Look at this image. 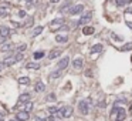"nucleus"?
Masks as SVG:
<instances>
[{
	"mask_svg": "<svg viewBox=\"0 0 132 121\" xmlns=\"http://www.w3.org/2000/svg\"><path fill=\"white\" fill-rule=\"evenodd\" d=\"M73 113H74V108L71 106H65V107H63V108H60L58 110V117H61V118H70L71 115H73Z\"/></svg>",
	"mask_w": 132,
	"mask_h": 121,
	"instance_id": "f257e3e1",
	"label": "nucleus"
},
{
	"mask_svg": "<svg viewBox=\"0 0 132 121\" xmlns=\"http://www.w3.org/2000/svg\"><path fill=\"white\" fill-rule=\"evenodd\" d=\"M91 19H92V13H91V12L84 13V14H83V17H81V19L78 20V23H75V27H77V26H85L87 23H89V22H91Z\"/></svg>",
	"mask_w": 132,
	"mask_h": 121,
	"instance_id": "f03ea898",
	"label": "nucleus"
},
{
	"mask_svg": "<svg viewBox=\"0 0 132 121\" xmlns=\"http://www.w3.org/2000/svg\"><path fill=\"white\" fill-rule=\"evenodd\" d=\"M78 110H80V113L83 115H87L88 114V111H89V104H88V101L87 100H81L80 103H78Z\"/></svg>",
	"mask_w": 132,
	"mask_h": 121,
	"instance_id": "7ed1b4c3",
	"label": "nucleus"
},
{
	"mask_svg": "<svg viewBox=\"0 0 132 121\" xmlns=\"http://www.w3.org/2000/svg\"><path fill=\"white\" fill-rule=\"evenodd\" d=\"M83 10H84V6H83V4H75V6H73L70 10H68V14H71V16L80 14Z\"/></svg>",
	"mask_w": 132,
	"mask_h": 121,
	"instance_id": "20e7f679",
	"label": "nucleus"
},
{
	"mask_svg": "<svg viewBox=\"0 0 132 121\" xmlns=\"http://www.w3.org/2000/svg\"><path fill=\"white\" fill-rule=\"evenodd\" d=\"M68 63H70V57L68 56L63 57V59L58 61V64H57V68H58V70H64V68H67Z\"/></svg>",
	"mask_w": 132,
	"mask_h": 121,
	"instance_id": "39448f33",
	"label": "nucleus"
},
{
	"mask_svg": "<svg viewBox=\"0 0 132 121\" xmlns=\"http://www.w3.org/2000/svg\"><path fill=\"white\" fill-rule=\"evenodd\" d=\"M28 113H26V111H18L17 114H16V120L17 121H27L28 120Z\"/></svg>",
	"mask_w": 132,
	"mask_h": 121,
	"instance_id": "423d86ee",
	"label": "nucleus"
},
{
	"mask_svg": "<svg viewBox=\"0 0 132 121\" xmlns=\"http://www.w3.org/2000/svg\"><path fill=\"white\" fill-rule=\"evenodd\" d=\"M0 36L7 39L10 36V29L7 27V26H0Z\"/></svg>",
	"mask_w": 132,
	"mask_h": 121,
	"instance_id": "0eeeda50",
	"label": "nucleus"
},
{
	"mask_svg": "<svg viewBox=\"0 0 132 121\" xmlns=\"http://www.w3.org/2000/svg\"><path fill=\"white\" fill-rule=\"evenodd\" d=\"M30 98H31L30 93H23L18 96V103H30Z\"/></svg>",
	"mask_w": 132,
	"mask_h": 121,
	"instance_id": "6e6552de",
	"label": "nucleus"
},
{
	"mask_svg": "<svg viewBox=\"0 0 132 121\" xmlns=\"http://www.w3.org/2000/svg\"><path fill=\"white\" fill-rule=\"evenodd\" d=\"M58 56H61V50H58V49H54V50H51V51H50V54H48V59H50V60H54V59H57Z\"/></svg>",
	"mask_w": 132,
	"mask_h": 121,
	"instance_id": "1a4fd4ad",
	"label": "nucleus"
},
{
	"mask_svg": "<svg viewBox=\"0 0 132 121\" xmlns=\"http://www.w3.org/2000/svg\"><path fill=\"white\" fill-rule=\"evenodd\" d=\"M16 63H17V61H16V59H14V56H9V57H6V59H4L3 60V64L4 66H7V67H9V66H13V64H16Z\"/></svg>",
	"mask_w": 132,
	"mask_h": 121,
	"instance_id": "9d476101",
	"label": "nucleus"
},
{
	"mask_svg": "<svg viewBox=\"0 0 132 121\" xmlns=\"http://www.w3.org/2000/svg\"><path fill=\"white\" fill-rule=\"evenodd\" d=\"M26 68H33V70H38V68H41V66H40V63H37V61H30V63H27L26 64Z\"/></svg>",
	"mask_w": 132,
	"mask_h": 121,
	"instance_id": "9b49d317",
	"label": "nucleus"
},
{
	"mask_svg": "<svg viewBox=\"0 0 132 121\" xmlns=\"http://www.w3.org/2000/svg\"><path fill=\"white\" fill-rule=\"evenodd\" d=\"M83 66H84L83 59H74V61H73V67H74V68L80 70V68H83Z\"/></svg>",
	"mask_w": 132,
	"mask_h": 121,
	"instance_id": "f8f14e48",
	"label": "nucleus"
},
{
	"mask_svg": "<svg viewBox=\"0 0 132 121\" xmlns=\"http://www.w3.org/2000/svg\"><path fill=\"white\" fill-rule=\"evenodd\" d=\"M34 90H36L37 93H41V91H44V90H46V84H44V83H41V81H37V83H36V86H34Z\"/></svg>",
	"mask_w": 132,
	"mask_h": 121,
	"instance_id": "ddd939ff",
	"label": "nucleus"
},
{
	"mask_svg": "<svg viewBox=\"0 0 132 121\" xmlns=\"http://www.w3.org/2000/svg\"><path fill=\"white\" fill-rule=\"evenodd\" d=\"M63 76V70H55V71H53L51 74H50V80H55V78H60Z\"/></svg>",
	"mask_w": 132,
	"mask_h": 121,
	"instance_id": "4468645a",
	"label": "nucleus"
},
{
	"mask_svg": "<svg viewBox=\"0 0 132 121\" xmlns=\"http://www.w3.org/2000/svg\"><path fill=\"white\" fill-rule=\"evenodd\" d=\"M94 31H95V29L91 27V26H85V27L83 29V33L85 34V36H91V34H94Z\"/></svg>",
	"mask_w": 132,
	"mask_h": 121,
	"instance_id": "2eb2a0df",
	"label": "nucleus"
},
{
	"mask_svg": "<svg viewBox=\"0 0 132 121\" xmlns=\"http://www.w3.org/2000/svg\"><path fill=\"white\" fill-rule=\"evenodd\" d=\"M55 41H57V43H67L68 37L67 36H63V34H57V36H55Z\"/></svg>",
	"mask_w": 132,
	"mask_h": 121,
	"instance_id": "dca6fc26",
	"label": "nucleus"
},
{
	"mask_svg": "<svg viewBox=\"0 0 132 121\" xmlns=\"http://www.w3.org/2000/svg\"><path fill=\"white\" fill-rule=\"evenodd\" d=\"M101 50H102V46H101V44H95V46H92L91 49H89V53H91V54H94V53H99Z\"/></svg>",
	"mask_w": 132,
	"mask_h": 121,
	"instance_id": "f3484780",
	"label": "nucleus"
},
{
	"mask_svg": "<svg viewBox=\"0 0 132 121\" xmlns=\"http://www.w3.org/2000/svg\"><path fill=\"white\" fill-rule=\"evenodd\" d=\"M7 10H9V6H7L6 3L0 4V16H6L7 14Z\"/></svg>",
	"mask_w": 132,
	"mask_h": 121,
	"instance_id": "a211bd4d",
	"label": "nucleus"
},
{
	"mask_svg": "<svg viewBox=\"0 0 132 121\" xmlns=\"http://www.w3.org/2000/svg\"><path fill=\"white\" fill-rule=\"evenodd\" d=\"M125 117H126V111L124 108H119V110H118V120L124 121V120H125Z\"/></svg>",
	"mask_w": 132,
	"mask_h": 121,
	"instance_id": "6ab92c4d",
	"label": "nucleus"
},
{
	"mask_svg": "<svg viewBox=\"0 0 132 121\" xmlns=\"http://www.w3.org/2000/svg\"><path fill=\"white\" fill-rule=\"evenodd\" d=\"M43 30H44V27H43V26H38V27H36V29L33 30L31 36H33V37H36V36H38L40 33H43Z\"/></svg>",
	"mask_w": 132,
	"mask_h": 121,
	"instance_id": "aec40b11",
	"label": "nucleus"
},
{
	"mask_svg": "<svg viewBox=\"0 0 132 121\" xmlns=\"http://www.w3.org/2000/svg\"><path fill=\"white\" fill-rule=\"evenodd\" d=\"M44 56H46V53H44L43 50H41V51H36V53L33 54V57H34L36 60H40V59H43Z\"/></svg>",
	"mask_w": 132,
	"mask_h": 121,
	"instance_id": "412c9836",
	"label": "nucleus"
},
{
	"mask_svg": "<svg viewBox=\"0 0 132 121\" xmlns=\"http://www.w3.org/2000/svg\"><path fill=\"white\" fill-rule=\"evenodd\" d=\"M12 47H13L12 43H4V44H2V46H0V50H2V51H6V50H10Z\"/></svg>",
	"mask_w": 132,
	"mask_h": 121,
	"instance_id": "4be33fe9",
	"label": "nucleus"
},
{
	"mask_svg": "<svg viewBox=\"0 0 132 121\" xmlns=\"http://www.w3.org/2000/svg\"><path fill=\"white\" fill-rule=\"evenodd\" d=\"M61 23H64V19H54L51 20V27L53 26H60Z\"/></svg>",
	"mask_w": 132,
	"mask_h": 121,
	"instance_id": "5701e85b",
	"label": "nucleus"
},
{
	"mask_svg": "<svg viewBox=\"0 0 132 121\" xmlns=\"http://www.w3.org/2000/svg\"><path fill=\"white\" fill-rule=\"evenodd\" d=\"M119 50L121 51H129V50H132V43H126L125 46H122Z\"/></svg>",
	"mask_w": 132,
	"mask_h": 121,
	"instance_id": "b1692460",
	"label": "nucleus"
},
{
	"mask_svg": "<svg viewBox=\"0 0 132 121\" xmlns=\"http://www.w3.org/2000/svg\"><path fill=\"white\" fill-rule=\"evenodd\" d=\"M18 83L20 84H30V78L28 77H20L18 78Z\"/></svg>",
	"mask_w": 132,
	"mask_h": 121,
	"instance_id": "393cba45",
	"label": "nucleus"
},
{
	"mask_svg": "<svg viewBox=\"0 0 132 121\" xmlns=\"http://www.w3.org/2000/svg\"><path fill=\"white\" fill-rule=\"evenodd\" d=\"M31 110H33V103H26V107H24V111L26 113H30Z\"/></svg>",
	"mask_w": 132,
	"mask_h": 121,
	"instance_id": "a878e982",
	"label": "nucleus"
},
{
	"mask_svg": "<svg viewBox=\"0 0 132 121\" xmlns=\"http://www.w3.org/2000/svg\"><path fill=\"white\" fill-rule=\"evenodd\" d=\"M48 113L50 114H58V108H57V107H48Z\"/></svg>",
	"mask_w": 132,
	"mask_h": 121,
	"instance_id": "bb28decb",
	"label": "nucleus"
},
{
	"mask_svg": "<svg viewBox=\"0 0 132 121\" xmlns=\"http://www.w3.org/2000/svg\"><path fill=\"white\" fill-rule=\"evenodd\" d=\"M55 98H57V97H55V94L54 93H51V94H48V96H47V101H55Z\"/></svg>",
	"mask_w": 132,
	"mask_h": 121,
	"instance_id": "cd10ccee",
	"label": "nucleus"
},
{
	"mask_svg": "<svg viewBox=\"0 0 132 121\" xmlns=\"http://www.w3.org/2000/svg\"><path fill=\"white\" fill-rule=\"evenodd\" d=\"M14 59H16V61H22V60L24 59V56H23V53H17L14 56Z\"/></svg>",
	"mask_w": 132,
	"mask_h": 121,
	"instance_id": "c85d7f7f",
	"label": "nucleus"
},
{
	"mask_svg": "<svg viewBox=\"0 0 132 121\" xmlns=\"http://www.w3.org/2000/svg\"><path fill=\"white\" fill-rule=\"evenodd\" d=\"M125 4H126L125 0H117V6H121V7H122V6H125Z\"/></svg>",
	"mask_w": 132,
	"mask_h": 121,
	"instance_id": "c756f323",
	"label": "nucleus"
},
{
	"mask_svg": "<svg viewBox=\"0 0 132 121\" xmlns=\"http://www.w3.org/2000/svg\"><path fill=\"white\" fill-rule=\"evenodd\" d=\"M26 49H27V46H26V44H22V46L18 47V50H20V53H22V51H24Z\"/></svg>",
	"mask_w": 132,
	"mask_h": 121,
	"instance_id": "7c9ffc66",
	"label": "nucleus"
},
{
	"mask_svg": "<svg viewBox=\"0 0 132 121\" xmlns=\"http://www.w3.org/2000/svg\"><path fill=\"white\" fill-rule=\"evenodd\" d=\"M36 120H37V121H46V118H44V117H40V115H37Z\"/></svg>",
	"mask_w": 132,
	"mask_h": 121,
	"instance_id": "2f4dec72",
	"label": "nucleus"
},
{
	"mask_svg": "<svg viewBox=\"0 0 132 121\" xmlns=\"http://www.w3.org/2000/svg\"><path fill=\"white\" fill-rule=\"evenodd\" d=\"M18 16H20V17H24V16H26V12H24V10H20V13H18Z\"/></svg>",
	"mask_w": 132,
	"mask_h": 121,
	"instance_id": "473e14b6",
	"label": "nucleus"
},
{
	"mask_svg": "<svg viewBox=\"0 0 132 121\" xmlns=\"http://www.w3.org/2000/svg\"><path fill=\"white\" fill-rule=\"evenodd\" d=\"M3 117H4V113L2 111V110H0V120H2V118H3Z\"/></svg>",
	"mask_w": 132,
	"mask_h": 121,
	"instance_id": "72a5a7b5",
	"label": "nucleus"
},
{
	"mask_svg": "<svg viewBox=\"0 0 132 121\" xmlns=\"http://www.w3.org/2000/svg\"><path fill=\"white\" fill-rule=\"evenodd\" d=\"M125 13H132V7H129V9H126Z\"/></svg>",
	"mask_w": 132,
	"mask_h": 121,
	"instance_id": "f704fd0d",
	"label": "nucleus"
},
{
	"mask_svg": "<svg viewBox=\"0 0 132 121\" xmlns=\"http://www.w3.org/2000/svg\"><path fill=\"white\" fill-rule=\"evenodd\" d=\"M60 0H51V3H58Z\"/></svg>",
	"mask_w": 132,
	"mask_h": 121,
	"instance_id": "c9c22d12",
	"label": "nucleus"
},
{
	"mask_svg": "<svg viewBox=\"0 0 132 121\" xmlns=\"http://www.w3.org/2000/svg\"><path fill=\"white\" fill-rule=\"evenodd\" d=\"M26 2H27V3H28V4H30V3H33L34 0H26Z\"/></svg>",
	"mask_w": 132,
	"mask_h": 121,
	"instance_id": "e433bc0d",
	"label": "nucleus"
},
{
	"mask_svg": "<svg viewBox=\"0 0 132 121\" xmlns=\"http://www.w3.org/2000/svg\"><path fill=\"white\" fill-rule=\"evenodd\" d=\"M126 2V4H129V3H132V0H125Z\"/></svg>",
	"mask_w": 132,
	"mask_h": 121,
	"instance_id": "4c0bfd02",
	"label": "nucleus"
},
{
	"mask_svg": "<svg viewBox=\"0 0 132 121\" xmlns=\"http://www.w3.org/2000/svg\"><path fill=\"white\" fill-rule=\"evenodd\" d=\"M128 27H131V29H132V23H129V22H128Z\"/></svg>",
	"mask_w": 132,
	"mask_h": 121,
	"instance_id": "58836bf2",
	"label": "nucleus"
},
{
	"mask_svg": "<svg viewBox=\"0 0 132 121\" xmlns=\"http://www.w3.org/2000/svg\"><path fill=\"white\" fill-rule=\"evenodd\" d=\"M10 121H17V120H16V118H14V120H10Z\"/></svg>",
	"mask_w": 132,
	"mask_h": 121,
	"instance_id": "ea45409f",
	"label": "nucleus"
},
{
	"mask_svg": "<svg viewBox=\"0 0 132 121\" xmlns=\"http://www.w3.org/2000/svg\"><path fill=\"white\" fill-rule=\"evenodd\" d=\"M0 70H2V63H0Z\"/></svg>",
	"mask_w": 132,
	"mask_h": 121,
	"instance_id": "a19ab883",
	"label": "nucleus"
},
{
	"mask_svg": "<svg viewBox=\"0 0 132 121\" xmlns=\"http://www.w3.org/2000/svg\"><path fill=\"white\" fill-rule=\"evenodd\" d=\"M117 121H121V120H117Z\"/></svg>",
	"mask_w": 132,
	"mask_h": 121,
	"instance_id": "79ce46f5",
	"label": "nucleus"
},
{
	"mask_svg": "<svg viewBox=\"0 0 132 121\" xmlns=\"http://www.w3.org/2000/svg\"><path fill=\"white\" fill-rule=\"evenodd\" d=\"M0 121H3V120H0Z\"/></svg>",
	"mask_w": 132,
	"mask_h": 121,
	"instance_id": "37998d69",
	"label": "nucleus"
}]
</instances>
